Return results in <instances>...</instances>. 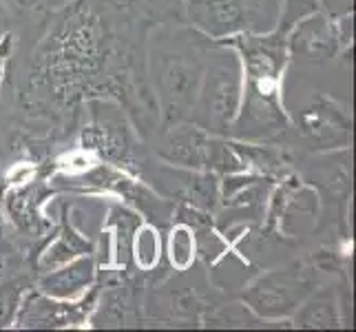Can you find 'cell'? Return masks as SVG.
Listing matches in <instances>:
<instances>
[{"mask_svg":"<svg viewBox=\"0 0 356 332\" xmlns=\"http://www.w3.org/2000/svg\"><path fill=\"white\" fill-rule=\"evenodd\" d=\"M219 47H228L239 52L243 69V95L241 109L235 120L239 135L264 138L275 135L288 127L279 97L281 73L288 60V38L277 31L268 35H226L217 40Z\"/></svg>","mask_w":356,"mask_h":332,"instance_id":"1","label":"cell"},{"mask_svg":"<svg viewBox=\"0 0 356 332\" xmlns=\"http://www.w3.org/2000/svg\"><path fill=\"white\" fill-rule=\"evenodd\" d=\"M243 69L230 52L219 54L206 76H202L200 93L195 100V125L206 131L226 133L232 129L241 109Z\"/></svg>","mask_w":356,"mask_h":332,"instance_id":"2","label":"cell"},{"mask_svg":"<svg viewBox=\"0 0 356 332\" xmlns=\"http://www.w3.org/2000/svg\"><path fill=\"white\" fill-rule=\"evenodd\" d=\"M314 288V279L310 270L288 268L273 270L259 277L243 292V301L259 317L279 319L297 313L299 306L310 297Z\"/></svg>","mask_w":356,"mask_h":332,"instance_id":"3","label":"cell"},{"mask_svg":"<svg viewBox=\"0 0 356 332\" xmlns=\"http://www.w3.org/2000/svg\"><path fill=\"white\" fill-rule=\"evenodd\" d=\"M100 288L95 284L76 299H56L40 290H29L20 301L14 326L27 330H51V328H78L89 322L91 313H95Z\"/></svg>","mask_w":356,"mask_h":332,"instance_id":"4","label":"cell"},{"mask_svg":"<svg viewBox=\"0 0 356 332\" xmlns=\"http://www.w3.org/2000/svg\"><path fill=\"white\" fill-rule=\"evenodd\" d=\"M202 65L188 56H164L157 69V89L166 125H179L191 116L202 84Z\"/></svg>","mask_w":356,"mask_h":332,"instance_id":"5","label":"cell"},{"mask_svg":"<svg viewBox=\"0 0 356 332\" xmlns=\"http://www.w3.org/2000/svg\"><path fill=\"white\" fill-rule=\"evenodd\" d=\"M162 155L168 162L191 168H241V159L237 157V153L230 151L224 142L215 140L202 127H175L173 133L166 138Z\"/></svg>","mask_w":356,"mask_h":332,"instance_id":"6","label":"cell"},{"mask_svg":"<svg viewBox=\"0 0 356 332\" xmlns=\"http://www.w3.org/2000/svg\"><path fill=\"white\" fill-rule=\"evenodd\" d=\"M97 279V266L91 255L73 257L67 264L40 273L35 286L56 299H80Z\"/></svg>","mask_w":356,"mask_h":332,"instance_id":"7","label":"cell"},{"mask_svg":"<svg viewBox=\"0 0 356 332\" xmlns=\"http://www.w3.org/2000/svg\"><path fill=\"white\" fill-rule=\"evenodd\" d=\"M254 7V0H191V16L206 33L224 38L245 29Z\"/></svg>","mask_w":356,"mask_h":332,"instance_id":"8","label":"cell"},{"mask_svg":"<svg viewBox=\"0 0 356 332\" xmlns=\"http://www.w3.org/2000/svg\"><path fill=\"white\" fill-rule=\"evenodd\" d=\"M303 135L316 144L334 146L348 144L350 140V118L337 102L318 95L301 116Z\"/></svg>","mask_w":356,"mask_h":332,"instance_id":"9","label":"cell"},{"mask_svg":"<svg viewBox=\"0 0 356 332\" xmlns=\"http://www.w3.org/2000/svg\"><path fill=\"white\" fill-rule=\"evenodd\" d=\"M288 38V49L292 54L305 56L310 60H323L337 54L341 45V31L334 22L312 14L294 24Z\"/></svg>","mask_w":356,"mask_h":332,"instance_id":"10","label":"cell"},{"mask_svg":"<svg viewBox=\"0 0 356 332\" xmlns=\"http://www.w3.org/2000/svg\"><path fill=\"white\" fill-rule=\"evenodd\" d=\"M44 195L49 191L44 189V184H29V187L14 189L5 200L7 215L11 219L14 228H18L22 235L27 237H40L49 230V221L40 215V204L44 200Z\"/></svg>","mask_w":356,"mask_h":332,"instance_id":"11","label":"cell"},{"mask_svg":"<svg viewBox=\"0 0 356 332\" xmlns=\"http://www.w3.org/2000/svg\"><path fill=\"white\" fill-rule=\"evenodd\" d=\"M93 253V244L82 235L78 228H73L69 215H65L63 219V230H60L58 239H54L47 248L40 253L38 262H35V268L38 273H47L56 266L67 264L73 257L80 255H91Z\"/></svg>","mask_w":356,"mask_h":332,"instance_id":"12","label":"cell"},{"mask_svg":"<svg viewBox=\"0 0 356 332\" xmlns=\"http://www.w3.org/2000/svg\"><path fill=\"white\" fill-rule=\"evenodd\" d=\"M294 317L297 328H337L339 326V313H337V299L334 292L325 288L321 292H314L305 299Z\"/></svg>","mask_w":356,"mask_h":332,"instance_id":"13","label":"cell"},{"mask_svg":"<svg viewBox=\"0 0 356 332\" xmlns=\"http://www.w3.org/2000/svg\"><path fill=\"white\" fill-rule=\"evenodd\" d=\"M33 281L27 275H9L0 279V328L14 324L22 297L31 290Z\"/></svg>","mask_w":356,"mask_h":332,"instance_id":"14","label":"cell"},{"mask_svg":"<svg viewBox=\"0 0 356 332\" xmlns=\"http://www.w3.org/2000/svg\"><path fill=\"white\" fill-rule=\"evenodd\" d=\"M142 224L140 217L127 211L124 206H113L111 208V221L106 226L115 228V264L122 266L127 264L129 255H131V242H133V232Z\"/></svg>","mask_w":356,"mask_h":332,"instance_id":"15","label":"cell"},{"mask_svg":"<svg viewBox=\"0 0 356 332\" xmlns=\"http://www.w3.org/2000/svg\"><path fill=\"white\" fill-rule=\"evenodd\" d=\"M131 255L142 270H153L159 262V237L157 230L149 224H140L133 232Z\"/></svg>","mask_w":356,"mask_h":332,"instance_id":"16","label":"cell"},{"mask_svg":"<svg viewBox=\"0 0 356 332\" xmlns=\"http://www.w3.org/2000/svg\"><path fill=\"white\" fill-rule=\"evenodd\" d=\"M168 257L177 270H186L195 260V239L188 226H175L168 237Z\"/></svg>","mask_w":356,"mask_h":332,"instance_id":"17","label":"cell"},{"mask_svg":"<svg viewBox=\"0 0 356 332\" xmlns=\"http://www.w3.org/2000/svg\"><path fill=\"white\" fill-rule=\"evenodd\" d=\"M318 11V0H284V7H281V18H279V24H277V33L286 35L290 29L297 24L299 20L308 18L312 14Z\"/></svg>","mask_w":356,"mask_h":332,"instance_id":"18","label":"cell"},{"mask_svg":"<svg viewBox=\"0 0 356 332\" xmlns=\"http://www.w3.org/2000/svg\"><path fill=\"white\" fill-rule=\"evenodd\" d=\"M9 52H11V35L7 33L3 40H0V78H3V71H5V63L9 58Z\"/></svg>","mask_w":356,"mask_h":332,"instance_id":"19","label":"cell"},{"mask_svg":"<svg viewBox=\"0 0 356 332\" xmlns=\"http://www.w3.org/2000/svg\"><path fill=\"white\" fill-rule=\"evenodd\" d=\"M11 255V244L9 239L5 237V230H3V224H0V270H3L7 257Z\"/></svg>","mask_w":356,"mask_h":332,"instance_id":"20","label":"cell"},{"mask_svg":"<svg viewBox=\"0 0 356 332\" xmlns=\"http://www.w3.org/2000/svg\"><path fill=\"white\" fill-rule=\"evenodd\" d=\"M14 3H16L20 9H29V11H33V9H38V7L42 5V0H14Z\"/></svg>","mask_w":356,"mask_h":332,"instance_id":"21","label":"cell"},{"mask_svg":"<svg viewBox=\"0 0 356 332\" xmlns=\"http://www.w3.org/2000/svg\"><path fill=\"white\" fill-rule=\"evenodd\" d=\"M7 35V18L3 14V9H0V40H3Z\"/></svg>","mask_w":356,"mask_h":332,"instance_id":"22","label":"cell"}]
</instances>
